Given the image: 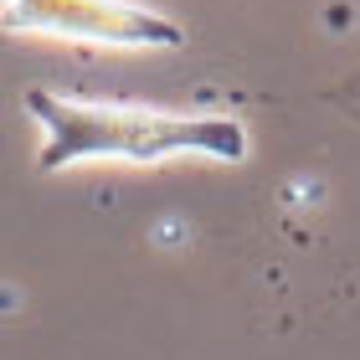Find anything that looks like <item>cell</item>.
<instances>
[{
    "mask_svg": "<svg viewBox=\"0 0 360 360\" xmlns=\"http://www.w3.org/2000/svg\"><path fill=\"white\" fill-rule=\"evenodd\" d=\"M0 26L15 37H57L88 46H180L186 31L134 0H0Z\"/></svg>",
    "mask_w": 360,
    "mask_h": 360,
    "instance_id": "2",
    "label": "cell"
},
{
    "mask_svg": "<svg viewBox=\"0 0 360 360\" xmlns=\"http://www.w3.org/2000/svg\"><path fill=\"white\" fill-rule=\"evenodd\" d=\"M31 119L41 124V170H68L72 160H124V165H165V160H221L248 155V129L221 113H180L155 103H113V98H57L31 93Z\"/></svg>",
    "mask_w": 360,
    "mask_h": 360,
    "instance_id": "1",
    "label": "cell"
},
{
    "mask_svg": "<svg viewBox=\"0 0 360 360\" xmlns=\"http://www.w3.org/2000/svg\"><path fill=\"white\" fill-rule=\"evenodd\" d=\"M355 83H360V77H355Z\"/></svg>",
    "mask_w": 360,
    "mask_h": 360,
    "instance_id": "3",
    "label": "cell"
}]
</instances>
